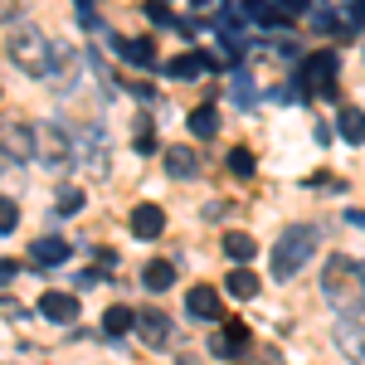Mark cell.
<instances>
[{"label": "cell", "mask_w": 365, "mask_h": 365, "mask_svg": "<svg viewBox=\"0 0 365 365\" xmlns=\"http://www.w3.org/2000/svg\"><path fill=\"white\" fill-rule=\"evenodd\" d=\"M225 253L234 258V263H239V268H244L253 253H258V244H253L249 234H239V229H234V234H225Z\"/></svg>", "instance_id": "7402d4cb"}, {"label": "cell", "mask_w": 365, "mask_h": 365, "mask_svg": "<svg viewBox=\"0 0 365 365\" xmlns=\"http://www.w3.org/2000/svg\"><path fill=\"white\" fill-rule=\"evenodd\" d=\"M336 341H341V351H346L351 361H361V365H365V331H361V327H351V322H336Z\"/></svg>", "instance_id": "ac0fdd59"}, {"label": "cell", "mask_w": 365, "mask_h": 365, "mask_svg": "<svg viewBox=\"0 0 365 365\" xmlns=\"http://www.w3.org/2000/svg\"><path fill=\"white\" fill-rule=\"evenodd\" d=\"M68 239H34V249H29V258L39 263V268H58V263H68Z\"/></svg>", "instance_id": "7c38bea8"}, {"label": "cell", "mask_w": 365, "mask_h": 365, "mask_svg": "<svg viewBox=\"0 0 365 365\" xmlns=\"http://www.w3.org/2000/svg\"><path fill=\"white\" fill-rule=\"evenodd\" d=\"M78 25L98 29V25H103V20H98V10H93V5H78Z\"/></svg>", "instance_id": "4316f807"}, {"label": "cell", "mask_w": 365, "mask_h": 365, "mask_svg": "<svg viewBox=\"0 0 365 365\" xmlns=\"http://www.w3.org/2000/svg\"><path fill=\"white\" fill-rule=\"evenodd\" d=\"M127 225H132V239H161V229H166V215H161V205H137Z\"/></svg>", "instance_id": "30bf717a"}, {"label": "cell", "mask_w": 365, "mask_h": 365, "mask_svg": "<svg viewBox=\"0 0 365 365\" xmlns=\"http://www.w3.org/2000/svg\"><path fill=\"white\" fill-rule=\"evenodd\" d=\"M225 161H229V175H239V180H249V175H253V151H249V146H234Z\"/></svg>", "instance_id": "603a6c76"}, {"label": "cell", "mask_w": 365, "mask_h": 365, "mask_svg": "<svg viewBox=\"0 0 365 365\" xmlns=\"http://www.w3.org/2000/svg\"><path fill=\"white\" fill-rule=\"evenodd\" d=\"M307 83L312 93H322V98H336L341 88H336V54L331 49H322V54L307 63Z\"/></svg>", "instance_id": "8992f818"}, {"label": "cell", "mask_w": 365, "mask_h": 365, "mask_svg": "<svg viewBox=\"0 0 365 365\" xmlns=\"http://www.w3.org/2000/svg\"><path fill=\"white\" fill-rule=\"evenodd\" d=\"M132 327H137V312L132 307H108L103 312V331H108V336H122V331H132Z\"/></svg>", "instance_id": "ffe728a7"}, {"label": "cell", "mask_w": 365, "mask_h": 365, "mask_svg": "<svg viewBox=\"0 0 365 365\" xmlns=\"http://www.w3.org/2000/svg\"><path fill=\"white\" fill-rule=\"evenodd\" d=\"M34 141H39V156H44V166L63 170L68 161H73V146H68V137H63L58 127H39V132H34Z\"/></svg>", "instance_id": "5b68a950"}, {"label": "cell", "mask_w": 365, "mask_h": 365, "mask_svg": "<svg viewBox=\"0 0 365 365\" xmlns=\"http://www.w3.org/2000/svg\"><path fill=\"white\" fill-rule=\"evenodd\" d=\"M10 15H20V5H0V20H10Z\"/></svg>", "instance_id": "f546056e"}, {"label": "cell", "mask_w": 365, "mask_h": 365, "mask_svg": "<svg viewBox=\"0 0 365 365\" xmlns=\"http://www.w3.org/2000/svg\"><path fill=\"white\" fill-rule=\"evenodd\" d=\"M0 151H5L10 161H34V156H39V141H34V132H29L25 122L5 117V122H0Z\"/></svg>", "instance_id": "277c9868"}, {"label": "cell", "mask_w": 365, "mask_h": 365, "mask_svg": "<svg viewBox=\"0 0 365 365\" xmlns=\"http://www.w3.org/2000/svg\"><path fill=\"white\" fill-rule=\"evenodd\" d=\"M161 161H166V170L175 175V180H190V175L200 170V161H195V151H190V146H166V156H161Z\"/></svg>", "instance_id": "4fadbf2b"}, {"label": "cell", "mask_w": 365, "mask_h": 365, "mask_svg": "<svg viewBox=\"0 0 365 365\" xmlns=\"http://www.w3.org/2000/svg\"><path fill=\"white\" fill-rule=\"evenodd\" d=\"M346 225H356V229H365V215H361V210H351V215H346Z\"/></svg>", "instance_id": "f1b7e54d"}, {"label": "cell", "mask_w": 365, "mask_h": 365, "mask_svg": "<svg viewBox=\"0 0 365 365\" xmlns=\"http://www.w3.org/2000/svg\"><path fill=\"white\" fill-rule=\"evenodd\" d=\"M322 292H327V302L336 312H356L365 302V282H361V263L356 258H327V268H322Z\"/></svg>", "instance_id": "6da1fadb"}, {"label": "cell", "mask_w": 365, "mask_h": 365, "mask_svg": "<svg viewBox=\"0 0 365 365\" xmlns=\"http://www.w3.org/2000/svg\"><path fill=\"white\" fill-rule=\"evenodd\" d=\"M225 292H229V297H239V302H249L253 292H258V278H253L249 268H234V273L225 278Z\"/></svg>", "instance_id": "d6986e66"}, {"label": "cell", "mask_w": 365, "mask_h": 365, "mask_svg": "<svg viewBox=\"0 0 365 365\" xmlns=\"http://www.w3.org/2000/svg\"><path fill=\"white\" fill-rule=\"evenodd\" d=\"M185 312H190L195 322H220V317H225V302H220V292H215V287H205V282H200V287L185 292Z\"/></svg>", "instance_id": "52a82bcc"}, {"label": "cell", "mask_w": 365, "mask_h": 365, "mask_svg": "<svg viewBox=\"0 0 365 365\" xmlns=\"http://www.w3.org/2000/svg\"><path fill=\"white\" fill-rule=\"evenodd\" d=\"M113 49H117V58H127V63H137V68H151V63H156L151 39H117Z\"/></svg>", "instance_id": "9a60e30c"}, {"label": "cell", "mask_w": 365, "mask_h": 365, "mask_svg": "<svg viewBox=\"0 0 365 365\" xmlns=\"http://www.w3.org/2000/svg\"><path fill=\"white\" fill-rule=\"evenodd\" d=\"M317 239H322L317 225H287V229H282V239L273 244V278H278V282L292 278L312 253H317Z\"/></svg>", "instance_id": "3957f363"}, {"label": "cell", "mask_w": 365, "mask_h": 365, "mask_svg": "<svg viewBox=\"0 0 365 365\" xmlns=\"http://www.w3.org/2000/svg\"><path fill=\"white\" fill-rule=\"evenodd\" d=\"M170 282H175V268H170L166 258H151V263L141 268V287H146V292H166Z\"/></svg>", "instance_id": "2e32d148"}, {"label": "cell", "mask_w": 365, "mask_h": 365, "mask_svg": "<svg viewBox=\"0 0 365 365\" xmlns=\"http://www.w3.org/2000/svg\"><path fill=\"white\" fill-rule=\"evenodd\" d=\"M210 68H215V58L200 54V49L175 54V58H166V63H161V73H166V78H200V73H210Z\"/></svg>", "instance_id": "9c48e42d"}, {"label": "cell", "mask_w": 365, "mask_h": 365, "mask_svg": "<svg viewBox=\"0 0 365 365\" xmlns=\"http://www.w3.org/2000/svg\"><path fill=\"white\" fill-rule=\"evenodd\" d=\"M190 132H195L200 141H210L215 132H220V113H215L210 103H205V108H195V113H190Z\"/></svg>", "instance_id": "44dd1931"}, {"label": "cell", "mask_w": 365, "mask_h": 365, "mask_svg": "<svg viewBox=\"0 0 365 365\" xmlns=\"http://www.w3.org/2000/svg\"><path fill=\"white\" fill-rule=\"evenodd\" d=\"M137 331L151 341V346H161V341L170 336V322H166V317H161L156 307H146V312H137Z\"/></svg>", "instance_id": "e0dca14e"}, {"label": "cell", "mask_w": 365, "mask_h": 365, "mask_svg": "<svg viewBox=\"0 0 365 365\" xmlns=\"http://www.w3.org/2000/svg\"><path fill=\"white\" fill-rule=\"evenodd\" d=\"M54 210L58 215H78V210H83V190H78V185H63L58 200H54Z\"/></svg>", "instance_id": "cb8c5ba5"}, {"label": "cell", "mask_w": 365, "mask_h": 365, "mask_svg": "<svg viewBox=\"0 0 365 365\" xmlns=\"http://www.w3.org/2000/svg\"><path fill=\"white\" fill-rule=\"evenodd\" d=\"M15 273H20V263H10V258H0V287H5V282L15 278Z\"/></svg>", "instance_id": "83f0119b"}, {"label": "cell", "mask_w": 365, "mask_h": 365, "mask_svg": "<svg viewBox=\"0 0 365 365\" xmlns=\"http://www.w3.org/2000/svg\"><path fill=\"white\" fill-rule=\"evenodd\" d=\"M15 225H20V205L10 195H0V234H10Z\"/></svg>", "instance_id": "d4e9b609"}, {"label": "cell", "mask_w": 365, "mask_h": 365, "mask_svg": "<svg viewBox=\"0 0 365 365\" xmlns=\"http://www.w3.org/2000/svg\"><path fill=\"white\" fill-rule=\"evenodd\" d=\"M244 346H249V327H244L239 317H229L225 331L210 336V356H234V351H244Z\"/></svg>", "instance_id": "8fae6325"}, {"label": "cell", "mask_w": 365, "mask_h": 365, "mask_svg": "<svg viewBox=\"0 0 365 365\" xmlns=\"http://www.w3.org/2000/svg\"><path fill=\"white\" fill-rule=\"evenodd\" d=\"M336 137L351 141V146H361V141H365V113H361V108H341V113H336Z\"/></svg>", "instance_id": "5bb4252c"}, {"label": "cell", "mask_w": 365, "mask_h": 365, "mask_svg": "<svg viewBox=\"0 0 365 365\" xmlns=\"http://www.w3.org/2000/svg\"><path fill=\"white\" fill-rule=\"evenodd\" d=\"M146 20H156V25H175V15H170L166 5H146Z\"/></svg>", "instance_id": "484cf974"}, {"label": "cell", "mask_w": 365, "mask_h": 365, "mask_svg": "<svg viewBox=\"0 0 365 365\" xmlns=\"http://www.w3.org/2000/svg\"><path fill=\"white\" fill-rule=\"evenodd\" d=\"M5 54L15 58L20 68H25L29 78H54V58L58 49L39 34V29H15L10 39H5Z\"/></svg>", "instance_id": "7a4b0ae2"}, {"label": "cell", "mask_w": 365, "mask_h": 365, "mask_svg": "<svg viewBox=\"0 0 365 365\" xmlns=\"http://www.w3.org/2000/svg\"><path fill=\"white\" fill-rule=\"evenodd\" d=\"M39 317L54 322V327H68V322L78 317V297H73V292H44V297H39Z\"/></svg>", "instance_id": "ba28073f"}]
</instances>
